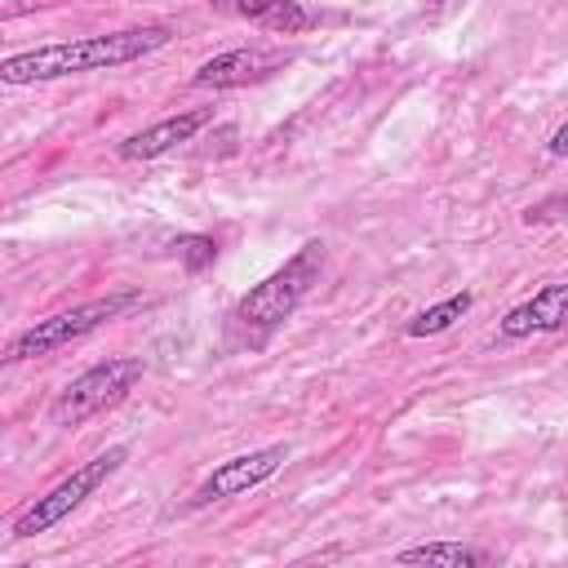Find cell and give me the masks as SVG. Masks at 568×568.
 <instances>
[{
	"label": "cell",
	"mask_w": 568,
	"mask_h": 568,
	"mask_svg": "<svg viewBox=\"0 0 568 568\" xmlns=\"http://www.w3.org/2000/svg\"><path fill=\"white\" fill-rule=\"evenodd\" d=\"M173 40V27L146 22V27H124L106 36H84V40H62V44H40L27 53H9L0 62L4 84H40V80H62V75H84V71H106L138 62Z\"/></svg>",
	"instance_id": "6da1fadb"
},
{
	"label": "cell",
	"mask_w": 568,
	"mask_h": 568,
	"mask_svg": "<svg viewBox=\"0 0 568 568\" xmlns=\"http://www.w3.org/2000/svg\"><path fill=\"white\" fill-rule=\"evenodd\" d=\"M324 275V240H306L284 266H275L262 284H253L235 306H231V328L240 333V342L262 346L320 284Z\"/></svg>",
	"instance_id": "7a4b0ae2"
},
{
	"label": "cell",
	"mask_w": 568,
	"mask_h": 568,
	"mask_svg": "<svg viewBox=\"0 0 568 568\" xmlns=\"http://www.w3.org/2000/svg\"><path fill=\"white\" fill-rule=\"evenodd\" d=\"M124 457H129V448L115 444V448H102L98 457H89L84 466H75L67 479H58L44 497H36V501L9 524V537H13V541H27V537H40V532L58 528L71 510H80V506H84V501H89V497H93V493L124 466Z\"/></svg>",
	"instance_id": "3957f363"
},
{
	"label": "cell",
	"mask_w": 568,
	"mask_h": 568,
	"mask_svg": "<svg viewBox=\"0 0 568 568\" xmlns=\"http://www.w3.org/2000/svg\"><path fill=\"white\" fill-rule=\"evenodd\" d=\"M133 302H138V293H133V288H124V293H106V297L80 302V306H71V311L44 315V320H36L31 328H22V333H18L13 342H9L4 359H9V364H18V359L53 355V351H62V346H71V342H80V337L98 333L102 324L120 320V315H124V311H129Z\"/></svg>",
	"instance_id": "277c9868"
},
{
	"label": "cell",
	"mask_w": 568,
	"mask_h": 568,
	"mask_svg": "<svg viewBox=\"0 0 568 568\" xmlns=\"http://www.w3.org/2000/svg\"><path fill=\"white\" fill-rule=\"evenodd\" d=\"M142 373H146V364L138 355H111V359L84 368L80 377H71L58 390V399L49 404V422L53 426H80V422L115 408L142 382Z\"/></svg>",
	"instance_id": "5b68a950"
},
{
	"label": "cell",
	"mask_w": 568,
	"mask_h": 568,
	"mask_svg": "<svg viewBox=\"0 0 568 568\" xmlns=\"http://www.w3.org/2000/svg\"><path fill=\"white\" fill-rule=\"evenodd\" d=\"M284 457H288L284 444H266V448H253V453H240V457L213 466V475L191 493V506H213V501H226V497H240V493L266 484L284 466Z\"/></svg>",
	"instance_id": "8992f818"
},
{
	"label": "cell",
	"mask_w": 568,
	"mask_h": 568,
	"mask_svg": "<svg viewBox=\"0 0 568 568\" xmlns=\"http://www.w3.org/2000/svg\"><path fill=\"white\" fill-rule=\"evenodd\" d=\"M209 120H213V111H209V106L178 111V115H169V120H155V124H146V129L129 133V138L115 146V155H120V160H160V155L178 151L182 142H191Z\"/></svg>",
	"instance_id": "52a82bcc"
},
{
	"label": "cell",
	"mask_w": 568,
	"mask_h": 568,
	"mask_svg": "<svg viewBox=\"0 0 568 568\" xmlns=\"http://www.w3.org/2000/svg\"><path fill=\"white\" fill-rule=\"evenodd\" d=\"M564 328H568V284H546L528 302L510 306L497 320V333L506 342H519V337H532V333H564Z\"/></svg>",
	"instance_id": "ba28073f"
},
{
	"label": "cell",
	"mask_w": 568,
	"mask_h": 568,
	"mask_svg": "<svg viewBox=\"0 0 568 568\" xmlns=\"http://www.w3.org/2000/svg\"><path fill=\"white\" fill-rule=\"evenodd\" d=\"M280 67H284V58L271 53V49H226V53L209 58L191 75V84L195 89H244V84H257V80L275 75Z\"/></svg>",
	"instance_id": "9c48e42d"
},
{
	"label": "cell",
	"mask_w": 568,
	"mask_h": 568,
	"mask_svg": "<svg viewBox=\"0 0 568 568\" xmlns=\"http://www.w3.org/2000/svg\"><path fill=\"white\" fill-rule=\"evenodd\" d=\"M204 4L217 9V13H231L248 27L275 31V36H302L320 22L302 0H204Z\"/></svg>",
	"instance_id": "30bf717a"
},
{
	"label": "cell",
	"mask_w": 568,
	"mask_h": 568,
	"mask_svg": "<svg viewBox=\"0 0 568 568\" xmlns=\"http://www.w3.org/2000/svg\"><path fill=\"white\" fill-rule=\"evenodd\" d=\"M399 564H453V568H479V564H493V550H479V546H466V541H422V546H408L395 555Z\"/></svg>",
	"instance_id": "8fae6325"
},
{
	"label": "cell",
	"mask_w": 568,
	"mask_h": 568,
	"mask_svg": "<svg viewBox=\"0 0 568 568\" xmlns=\"http://www.w3.org/2000/svg\"><path fill=\"white\" fill-rule=\"evenodd\" d=\"M470 293H453V297H444V302H435V306H426V311H417L408 324H404V333L408 337H435V333H444V328H453L466 311H470Z\"/></svg>",
	"instance_id": "7c38bea8"
},
{
	"label": "cell",
	"mask_w": 568,
	"mask_h": 568,
	"mask_svg": "<svg viewBox=\"0 0 568 568\" xmlns=\"http://www.w3.org/2000/svg\"><path fill=\"white\" fill-rule=\"evenodd\" d=\"M173 253L182 257V266H186L191 275H200L204 266H213L217 240H213V235H178V240H173Z\"/></svg>",
	"instance_id": "4fadbf2b"
},
{
	"label": "cell",
	"mask_w": 568,
	"mask_h": 568,
	"mask_svg": "<svg viewBox=\"0 0 568 568\" xmlns=\"http://www.w3.org/2000/svg\"><path fill=\"white\" fill-rule=\"evenodd\" d=\"M546 151H550V155H568V120H564V124H559V129L550 133V142H546Z\"/></svg>",
	"instance_id": "5bb4252c"
},
{
	"label": "cell",
	"mask_w": 568,
	"mask_h": 568,
	"mask_svg": "<svg viewBox=\"0 0 568 568\" xmlns=\"http://www.w3.org/2000/svg\"><path fill=\"white\" fill-rule=\"evenodd\" d=\"M44 4H62V0H13L4 13H9V18H18V13H27V9H44Z\"/></svg>",
	"instance_id": "9a60e30c"
}]
</instances>
